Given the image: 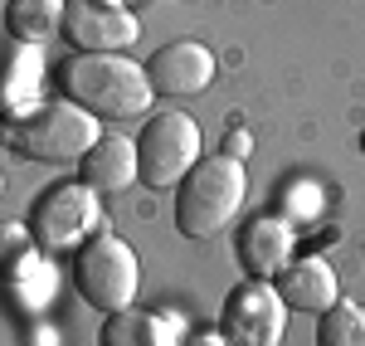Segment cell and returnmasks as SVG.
<instances>
[{"label": "cell", "instance_id": "8", "mask_svg": "<svg viewBox=\"0 0 365 346\" xmlns=\"http://www.w3.org/2000/svg\"><path fill=\"white\" fill-rule=\"evenodd\" d=\"M63 39L73 54H122L141 39V20L108 0H63Z\"/></svg>", "mask_w": 365, "mask_h": 346}, {"label": "cell", "instance_id": "18", "mask_svg": "<svg viewBox=\"0 0 365 346\" xmlns=\"http://www.w3.org/2000/svg\"><path fill=\"white\" fill-rule=\"evenodd\" d=\"M249 151H253V137L244 132V127H234V132H229V142H225V156H234V161H244Z\"/></svg>", "mask_w": 365, "mask_h": 346}, {"label": "cell", "instance_id": "3", "mask_svg": "<svg viewBox=\"0 0 365 346\" xmlns=\"http://www.w3.org/2000/svg\"><path fill=\"white\" fill-rule=\"evenodd\" d=\"M98 137H103L98 117L73 108L68 98L63 103H39L34 113L15 117V122H0V142L15 156L39 161V166H78V156Z\"/></svg>", "mask_w": 365, "mask_h": 346}, {"label": "cell", "instance_id": "1", "mask_svg": "<svg viewBox=\"0 0 365 346\" xmlns=\"http://www.w3.org/2000/svg\"><path fill=\"white\" fill-rule=\"evenodd\" d=\"M58 88L73 108L93 113L98 122H132L146 117V108L156 103L151 78H146V63L122 54H73L63 58L58 68Z\"/></svg>", "mask_w": 365, "mask_h": 346}, {"label": "cell", "instance_id": "2", "mask_svg": "<svg viewBox=\"0 0 365 346\" xmlns=\"http://www.w3.org/2000/svg\"><path fill=\"white\" fill-rule=\"evenodd\" d=\"M249 200V171L234 156H200L190 175L175 185V230L185 239H215L225 234Z\"/></svg>", "mask_w": 365, "mask_h": 346}, {"label": "cell", "instance_id": "14", "mask_svg": "<svg viewBox=\"0 0 365 346\" xmlns=\"http://www.w3.org/2000/svg\"><path fill=\"white\" fill-rule=\"evenodd\" d=\"M185 342V322L175 312H151V307H127L103 317L98 346H180Z\"/></svg>", "mask_w": 365, "mask_h": 346}, {"label": "cell", "instance_id": "21", "mask_svg": "<svg viewBox=\"0 0 365 346\" xmlns=\"http://www.w3.org/2000/svg\"><path fill=\"white\" fill-rule=\"evenodd\" d=\"M108 5H127V0H108Z\"/></svg>", "mask_w": 365, "mask_h": 346}, {"label": "cell", "instance_id": "15", "mask_svg": "<svg viewBox=\"0 0 365 346\" xmlns=\"http://www.w3.org/2000/svg\"><path fill=\"white\" fill-rule=\"evenodd\" d=\"M5 29L15 44H49L63 34V0H10L5 5Z\"/></svg>", "mask_w": 365, "mask_h": 346}, {"label": "cell", "instance_id": "12", "mask_svg": "<svg viewBox=\"0 0 365 346\" xmlns=\"http://www.w3.org/2000/svg\"><path fill=\"white\" fill-rule=\"evenodd\" d=\"M44 103V49L39 44H15L0 58V122L34 113Z\"/></svg>", "mask_w": 365, "mask_h": 346}, {"label": "cell", "instance_id": "9", "mask_svg": "<svg viewBox=\"0 0 365 346\" xmlns=\"http://www.w3.org/2000/svg\"><path fill=\"white\" fill-rule=\"evenodd\" d=\"M215 73H220V58L200 39H170L146 58V78L156 98H200L215 83Z\"/></svg>", "mask_w": 365, "mask_h": 346}, {"label": "cell", "instance_id": "4", "mask_svg": "<svg viewBox=\"0 0 365 346\" xmlns=\"http://www.w3.org/2000/svg\"><path fill=\"white\" fill-rule=\"evenodd\" d=\"M73 292L83 297L93 312H103V317L137 307V292H141L137 249L103 225L93 239H83L73 249Z\"/></svg>", "mask_w": 365, "mask_h": 346}, {"label": "cell", "instance_id": "17", "mask_svg": "<svg viewBox=\"0 0 365 346\" xmlns=\"http://www.w3.org/2000/svg\"><path fill=\"white\" fill-rule=\"evenodd\" d=\"M317 346H365V307L341 297L317 317Z\"/></svg>", "mask_w": 365, "mask_h": 346}, {"label": "cell", "instance_id": "13", "mask_svg": "<svg viewBox=\"0 0 365 346\" xmlns=\"http://www.w3.org/2000/svg\"><path fill=\"white\" fill-rule=\"evenodd\" d=\"M78 180L98 195H117L137 180V142L132 137H98L78 156Z\"/></svg>", "mask_w": 365, "mask_h": 346}, {"label": "cell", "instance_id": "6", "mask_svg": "<svg viewBox=\"0 0 365 346\" xmlns=\"http://www.w3.org/2000/svg\"><path fill=\"white\" fill-rule=\"evenodd\" d=\"M29 230H34L44 254H73L83 239H93L103 230L98 190H88L83 180H58L54 190H44V200L34 205Z\"/></svg>", "mask_w": 365, "mask_h": 346}, {"label": "cell", "instance_id": "7", "mask_svg": "<svg viewBox=\"0 0 365 346\" xmlns=\"http://www.w3.org/2000/svg\"><path fill=\"white\" fill-rule=\"evenodd\" d=\"M220 332L229 346H282L287 332V302L268 278H249L225 297L220 307Z\"/></svg>", "mask_w": 365, "mask_h": 346}, {"label": "cell", "instance_id": "11", "mask_svg": "<svg viewBox=\"0 0 365 346\" xmlns=\"http://www.w3.org/2000/svg\"><path fill=\"white\" fill-rule=\"evenodd\" d=\"M273 288H278V297L287 302V312H312V317H322L331 302H341V278L322 254L292 259L278 278H273Z\"/></svg>", "mask_w": 365, "mask_h": 346}, {"label": "cell", "instance_id": "22", "mask_svg": "<svg viewBox=\"0 0 365 346\" xmlns=\"http://www.w3.org/2000/svg\"><path fill=\"white\" fill-rule=\"evenodd\" d=\"M361 151H365V132H361Z\"/></svg>", "mask_w": 365, "mask_h": 346}, {"label": "cell", "instance_id": "20", "mask_svg": "<svg viewBox=\"0 0 365 346\" xmlns=\"http://www.w3.org/2000/svg\"><path fill=\"white\" fill-rule=\"evenodd\" d=\"M0 195H5V175H0Z\"/></svg>", "mask_w": 365, "mask_h": 346}, {"label": "cell", "instance_id": "10", "mask_svg": "<svg viewBox=\"0 0 365 346\" xmlns=\"http://www.w3.org/2000/svg\"><path fill=\"white\" fill-rule=\"evenodd\" d=\"M297 259V230L287 215H253L239 230V263L249 278H278L287 263Z\"/></svg>", "mask_w": 365, "mask_h": 346}, {"label": "cell", "instance_id": "16", "mask_svg": "<svg viewBox=\"0 0 365 346\" xmlns=\"http://www.w3.org/2000/svg\"><path fill=\"white\" fill-rule=\"evenodd\" d=\"M39 259H44V249H39V239L29 225L20 220H0V283H25L39 273Z\"/></svg>", "mask_w": 365, "mask_h": 346}, {"label": "cell", "instance_id": "19", "mask_svg": "<svg viewBox=\"0 0 365 346\" xmlns=\"http://www.w3.org/2000/svg\"><path fill=\"white\" fill-rule=\"evenodd\" d=\"M180 346H229V342H225V332H185Z\"/></svg>", "mask_w": 365, "mask_h": 346}, {"label": "cell", "instance_id": "5", "mask_svg": "<svg viewBox=\"0 0 365 346\" xmlns=\"http://www.w3.org/2000/svg\"><path fill=\"white\" fill-rule=\"evenodd\" d=\"M200 151H205V137L190 113L180 108L151 113L137 137V180H146L151 190H175L200 161Z\"/></svg>", "mask_w": 365, "mask_h": 346}]
</instances>
